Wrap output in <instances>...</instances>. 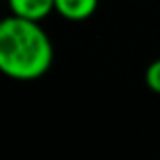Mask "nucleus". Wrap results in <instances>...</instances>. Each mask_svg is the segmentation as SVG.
Segmentation results:
<instances>
[{"mask_svg":"<svg viewBox=\"0 0 160 160\" xmlns=\"http://www.w3.org/2000/svg\"><path fill=\"white\" fill-rule=\"evenodd\" d=\"M144 81H146V87L150 91L160 95V59L152 61L148 67H146V73H144Z\"/></svg>","mask_w":160,"mask_h":160,"instance_id":"obj_4","label":"nucleus"},{"mask_svg":"<svg viewBox=\"0 0 160 160\" xmlns=\"http://www.w3.org/2000/svg\"><path fill=\"white\" fill-rule=\"evenodd\" d=\"M53 65V43L39 22L6 16L0 22V69L16 81H35Z\"/></svg>","mask_w":160,"mask_h":160,"instance_id":"obj_1","label":"nucleus"},{"mask_svg":"<svg viewBox=\"0 0 160 160\" xmlns=\"http://www.w3.org/2000/svg\"><path fill=\"white\" fill-rule=\"evenodd\" d=\"M99 0H55V12L71 22H81L93 16Z\"/></svg>","mask_w":160,"mask_h":160,"instance_id":"obj_3","label":"nucleus"},{"mask_svg":"<svg viewBox=\"0 0 160 160\" xmlns=\"http://www.w3.org/2000/svg\"><path fill=\"white\" fill-rule=\"evenodd\" d=\"M8 8L14 16L41 22L55 10V0H8Z\"/></svg>","mask_w":160,"mask_h":160,"instance_id":"obj_2","label":"nucleus"}]
</instances>
